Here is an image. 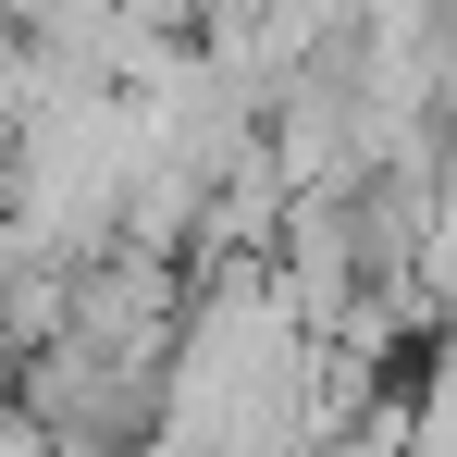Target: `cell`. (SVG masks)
Masks as SVG:
<instances>
[{
	"mask_svg": "<svg viewBox=\"0 0 457 457\" xmlns=\"http://www.w3.org/2000/svg\"><path fill=\"white\" fill-rule=\"evenodd\" d=\"M112 12H124V25H149V37H198V12H211V0H112Z\"/></svg>",
	"mask_w": 457,
	"mask_h": 457,
	"instance_id": "6da1fadb",
	"label": "cell"
}]
</instances>
